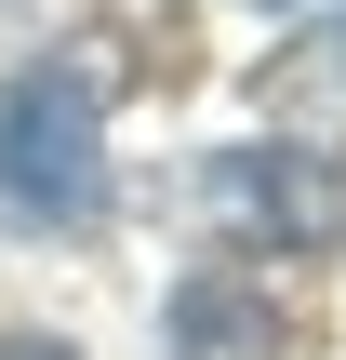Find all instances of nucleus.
<instances>
[{
  "instance_id": "1",
  "label": "nucleus",
  "mask_w": 346,
  "mask_h": 360,
  "mask_svg": "<svg viewBox=\"0 0 346 360\" xmlns=\"http://www.w3.org/2000/svg\"><path fill=\"white\" fill-rule=\"evenodd\" d=\"M93 214H107V94H93V67L40 53L0 80V227L80 240Z\"/></svg>"
},
{
  "instance_id": "2",
  "label": "nucleus",
  "mask_w": 346,
  "mask_h": 360,
  "mask_svg": "<svg viewBox=\"0 0 346 360\" xmlns=\"http://www.w3.org/2000/svg\"><path fill=\"white\" fill-rule=\"evenodd\" d=\"M213 214H227V227H267L280 254H320L346 227V187H333L320 147H227V160H213Z\"/></svg>"
},
{
  "instance_id": "3",
  "label": "nucleus",
  "mask_w": 346,
  "mask_h": 360,
  "mask_svg": "<svg viewBox=\"0 0 346 360\" xmlns=\"http://www.w3.org/2000/svg\"><path fill=\"white\" fill-rule=\"evenodd\" d=\"M160 347L173 360H280V294L253 267H187L160 307Z\"/></svg>"
},
{
  "instance_id": "4",
  "label": "nucleus",
  "mask_w": 346,
  "mask_h": 360,
  "mask_svg": "<svg viewBox=\"0 0 346 360\" xmlns=\"http://www.w3.org/2000/svg\"><path fill=\"white\" fill-rule=\"evenodd\" d=\"M0 360H80L67 334H0Z\"/></svg>"
}]
</instances>
